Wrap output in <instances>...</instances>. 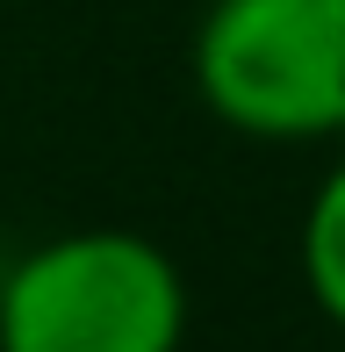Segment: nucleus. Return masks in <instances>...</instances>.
<instances>
[{
    "label": "nucleus",
    "mask_w": 345,
    "mask_h": 352,
    "mask_svg": "<svg viewBox=\"0 0 345 352\" xmlns=\"http://www.w3.org/2000/svg\"><path fill=\"white\" fill-rule=\"evenodd\" d=\"M302 280H309V302L345 331V158L317 180L302 209Z\"/></svg>",
    "instance_id": "obj_3"
},
{
    "label": "nucleus",
    "mask_w": 345,
    "mask_h": 352,
    "mask_svg": "<svg viewBox=\"0 0 345 352\" xmlns=\"http://www.w3.org/2000/svg\"><path fill=\"white\" fill-rule=\"evenodd\" d=\"M187 72L201 108L238 137H345V0H209Z\"/></svg>",
    "instance_id": "obj_2"
},
{
    "label": "nucleus",
    "mask_w": 345,
    "mask_h": 352,
    "mask_svg": "<svg viewBox=\"0 0 345 352\" xmlns=\"http://www.w3.org/2000/svg\"><path fill=\"white\" fill-rule=\"evenodd\" d=\"M187 280L144 230H65L0 280V352H180Z\"/></svg>",
    "instance_id": "obj_1"
}]
</instances>
